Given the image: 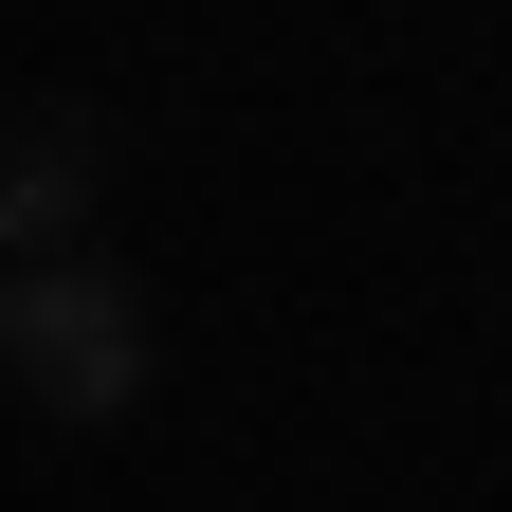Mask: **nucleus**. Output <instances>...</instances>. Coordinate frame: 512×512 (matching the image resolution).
Returning <instances> with one entry per match:
<instances>
[{"instance_id": "f257e3e1", "label": "nucleus", "mask_w": 512, "mask_h": 512, "mask_svg": "<svg viewBox=\"0 0 512 512\" xmlns=\"http://www.w3.org/2000/svg\"><path fill=\"white\" fill-rule=\"evenodd\" d=\"M0 366H19V403L37 421H128L147 403V275L128 256H37L19 293H0Z\"/></svg>"}, {"instance_id": "f03ea898", "label": "nucleus", "mask_w": 512, "mask_h": 512, "mask_svg": "<svg viewBox=\"0 0 512 512\" xmlns=\"http://www.w3.org/2000/svg\"><path fill=\"white\" fill-rule=\"evenodd\" d=\"M92 202H110L92 110H19V128H0V275H37V256H92Z\"/></svg>"}, {"instance_id": "7ed1b4c3", "label": "nucleus", "mask_w": 512, "mask_h": 512, "mask_svg": "<svg viewBox=\"0 0 512 512\" xmlns=\"http://www.w3.org/2000/svg\"><path fill=\"white\" fill-rule=\"evenodd\" d=\"M0 293H19V275H0Z\"/></svg>"}]
</instances>
